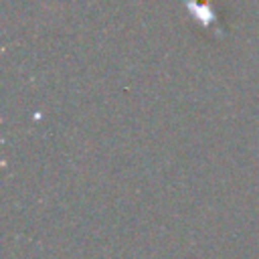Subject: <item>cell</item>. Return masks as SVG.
<instances>
[{
    "mask_svg": "<svg viewBox=\"0 0 259 259\" xmlns=\"http://www.w3.org/2000/svg\"><path fill=\"white\" fill-rule=\"evenodd\" d=\"M184 6L202 28H208L214 22V10L206 0H184Z\"/></svg>",
    "mask_w": 259,
    "mask_h": 259,
    "instance_id": "6da1fadb",
    "label": "cell"
}]
</instances>
